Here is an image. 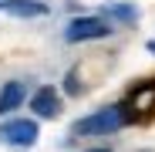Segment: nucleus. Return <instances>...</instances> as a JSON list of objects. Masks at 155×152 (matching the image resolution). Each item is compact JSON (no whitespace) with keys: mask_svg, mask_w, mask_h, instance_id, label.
<instances>
[{"mask_svg":"<svg viewBox=\"0 0 155 152\" xmlns=\"http://www.w3.org/2000/svg\"><path fill=\"white\" fill-rule=\"evenodd\" d=\"M68 91H71V95H78V91H81V88H78V74H74V71L68 74Z\"/></svg>","mask_w":155,"mask_h":152,"instance_id":"obj_8","label":"nucleus"},{"mask_svg":"<svg viewBox=\"0 0 155 152\" xmlns=\"http://www.w3.org/2000/svg\"><path fill=\"white\" fill-rule=\"evenodd\" d=\"M0 14H10V17H44L47 7L41 0H0Z\"/></svg>","mask_w":155,"mask_h":152,"instance_id":"obj_5","label":"nucleus"},{"mask_svg":"<svg viewBox=\"0 0 155 152\" xmlns=\"http://www.w3.org/2000/svg\"><path fill=\"white\" fill-rule=\"evenodd\" d=\"M108 17H118V20H135L138 10L135 7H128V4H111L108 7Z\"/></svg>","mask_w":155,"mask_h":152,"instance_id":"obj_7","label":"nucleus"},{"mask_svg":"<svg viewBox=\"0 0 155 152\" xmlns=\"http://www.w3.org/2000/svg\"><path fill=\"white\" fill-rule=\"evenodd\" d=\"M88 152H111V149H88Z\"/></svg>","mask_w":155,"mask_h":152,"instance_id":"obj_9","label":"nucleus"},{"mask_svg":"<svg viewBox=\"0 0 155 152\" xmlns=\"http://www.w3.org/2000/svg\"><path fill=\"white\" fill-rule=\"evenodd\" d=\"M24 95H27V88H24L20 81H7L4 88H0V115H7V112L20 108Z\"/></svg>","mask_w":155,"mask_h":152,"instance_id":"obj_6","label":"nucleus"},{"mask_svg":"<svg viewBox=\"0 0 155 152\" xmlns=\"http://www.w3.org/2000/svg\"><path fill=\"white\" fill-rule=\"evenodd\" d=\"M148 51H155V41H148Z\"/></svg>","mask_w":155,"mask_h":152,"instance_id":"obj_10","label":"nucleus"},{"mask_svg":"<svg viewBox=\"0 0 155 152\" xmlns=\"http://www.w3.org/2000/svg\"><path fill=\"white\" fill-rule=\"evenodd\" d=\"M125 122H128V115H125L121 105L98 108V112L88 115V118H78V122L71 125V135H108V132H118Z\"/></svg>","mask_w":155,"mask_h":152,"instance_id":"obj_1","label":"nucleus"},{"mask_svg":"<svg viewBox=\"0 0 155 152\" xmlns=\"http://www.w3.org/2000/svg\"><path fill=\"white\" fill-rule=\"evenodd\" d=\"M31 108H34L37 118H58L61 115V95L51 85H44V88H37L31 95Z\"/></svg>","mask_w":155,"mask_h":152,"instance_id":"obj_4","label":"nucleus"},{"mask_svg":"<svg viewBox=\"0 0 155 152\" xmlns=\"http://www.w3.org/2000/svg\"><path fill=\"white\" fill-rule=\"evenodd\" d=\"M0 139H4L7 145L27 149V145L37 142V122L34 118H7L4 125H0Z\"/></svg>","mask_w":155,"mask_h":152,"instance_id":"obj_3","label":"nucleus"},{"mask_svg":"<svg viewBox=\"0 0 155 152\" xmlns=\"http://www.w3.org/2000/svg\"><path fill=\"white\" fill-rule=\"evenodd\" d=\"M111 34V24L105 17H74L68 24V31L64 37L71 44H81V41H101V37H108Z\"/></svg>","mask_w":155,"mask_h":152,"instance_id":"obj_2","label":"nucleus"}]
</instances>
